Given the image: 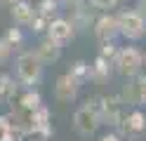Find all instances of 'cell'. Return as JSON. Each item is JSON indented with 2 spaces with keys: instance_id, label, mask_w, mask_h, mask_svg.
I'll return each mask as SVG.
<instances>
[{
  "instance_id": "obj_27",
  "label": "cell",
  "mask_w": 146,
  "mask_h": 141,
  "mask_svg": "<svg viewBox=\"0 0 146 141\" xmlns=\"http://www.w3.org/2000/svg\"><path fill=\"white\" fill-rule=\"evenodd\" d=\"M99 141H123V136L120 134H104Z\"/></svg>"
},
{
  "instance_id": "obj_14",
  "label": "cell",
  "mask_w": 146,
  "mask_h": 141,
  "mask_svg": "<svg viewBox=\"0 0 146 141\" xmlns=\"http://www.w3.org/2000/svg\"><path fill=\"white\" fill-rule=\"evenodd\" d=\"M50 111L45 108V106H40L38 111H33L31 113V129L33 132H40V134H45L47 136L50 134Z\"/></svg>"
},
{
  "instance_id": "obj_6",
  "label": "cell",
  "mask_w": 146,
  "mask_h": 141,
  "mask_svg": "<svg viewBox=\"0 0 146 141\" xmlns=\"http://www.w3.org/2000/svg\"><path fill=\"white\" fill-rule=\"evenodd\" d=\"M80 85H83V82H80L71 71H66V73H61L59 78H57V85H54V94H57V99H59V101L68 103V101H73V99L78 97Z\"/></svg>"
},
{
  "instance_id": "obj_11",
  "label": "cell",
  "mask_w": 146,
  "mask_h": 141,
  "mask_svg": "<svg viewBox=\"0 0 146 141\" xmlns=\"http://www.w3.org/2000/svg\"><path fill=\"white\" fill-rule=\"evenodd\" d=\"M10 14H12L17 26H31L38 12H35V7L29 3V0H14V3L10 5Z\"/></svg>"
},
{
  "instance_id": "obj_15",
  "label": "cell",
  "mask_w": 146,
  "mask_h": 141,
  "mask_svg": "<svg viewBox=\"0 0 146 141\" xmlns=\"http://www.w3.org/2000/svg\"><path fill=\"white\" fill-rule=\"evenodd\" d=\"M17 89H19V80L10 73H0V101H10L14 99Z\"/></svg>"
},
{
  "instance_id": "obj_1",
  "label": "cell",
  "mask_w": 146,
  "mask_h": 141,
  "mask_svg": "<svg viewBox=\"0 0 146 141\" xmlns=\"http://www.w3.org/2000/svg\"><path fill=\"white\" fill-rule=\"evenodd\" d=\"M42 59L38 56V52H21L17 56V80L26 87H33L38 85L42 78Z\"/></svg>"
},
{
  "instance_id": "obj_8",
  "label": "cell",
  "mask_w": 146,
  "mask_h": 141,
  "mask_svg": "<svg viewBox=\"0 0 146 141\" xmlns=\"http://www.w3.org/2000/svg\"><path fill=\"white\" fill-rule=\"evenodd\" d=\"M120 97L125 103H134V106H144L146 103V75L139 73L134 75L132 82L125 85V89L120 92Z\"/></svg>"
},
{
  "instance_id": "obj_17",
  "label": "cell",
  "mask_w": 146,
  "mask_h": 141,
  "mask_svg": "<svg viewBox=\"0 0 146 141\" xmlns=\"http://www.w3.org/2000/svg\"><path fill=\"white\" fill-rule=\"evenodd\" d=\"M59 0H40L38 5H35V12H38L40 17H45V19H50V21H54L57 19V14H59Z\"/></svg>"
},
{
  "instance_id": "obj_18",
  "label": "cell",
  "mask_w": 146,
  "mask_h": 141,
  "mask_svg": "<svg viewBox=\"0 0 146 141\" xmlns=\"http://www.w3.org/2000/svg\"><path fill=\"white\" fill-rule=\"evenodd\" d=\"M19 103H21V108H24L26 113H33V111H38V108L42 106V99H40V94L35 92V89H29V92L21 94Z\"/></svg>"
},
{
  "instance_id": "obj_3",
  "label": "cell",
  "mask_w": 146,
  "mask_h": 141,
  "mask_svg": "<svg viewBox=\"0 0 146 141\" xmlns=\"http://www.w3.org/2000/svg\"><path fill=\"white\" fill-rule=\"evenodd\" d=\"M118 24H120V35L127 40H139L146 33V17L141 9H123L118 12Z\"/></svg>"
},
{
  "instance_id": "obj_21",
  "label": "cell",
  "mask_w": 146,
  "mask_h": 141,
  "mask_svg": "<svg viewBox=\"0 0 146 141\" xmlns=\"http://www.w3.org/2000/svg\"><path fill=\"white\" fill-rule=\"evenodd\" d=\"M118 50H120V47H115V42H113V40H106V42H102V47H99V54L106 56V59H111V61H115Z\"/></svg>"
},
{
  "instance_id": "obj_29",
  "label": "cell",
  "mask_w": 146,
  "mask_h": 141,
  "mask_svg": "<svg viewBox=\"0 0 146 141\" xmlns=\"http://www.w3.org/2000/svg\"><path fill=\"white\" fill-rule=\"evenodd\" d=\"M5 3H10V5H12V3H14V0H5Z\"/></svg>"
},
{
  "instance_id": "obj_31",
  "label": "cell",
  "mask_w": 146,
  "mask_h": 141,
  "mask_svg": "<svg viewBox=\"0 0 146 141\" xmlns=\"http://www.w3.org/2000/svg\"><path fill=\"white\" fill-rule=\"evenodd\" d=\"M118 3H127V0H118Z\"/></svg>"
},
{
  "instance_id": "obj_24",
  "label": "cell",
  "mask_w": 146,
  "mask_h": 141,
  "mask_svg": "<svg viewBox=\"0 0 146 141\" xmlns=\"http://www.w3.org/2000/svg\"><path fill=\"white\" fill-rule=\"evenodd\" d=\"M12 50H14V47H12L10 42H7L5 38H0V66L10 61V56H12Z\"/></svg>"
},
{
  "instance_id": "obj_26",
  "label": "cell",
  "mask_w": 146,
  "mask_h": 141,
  "mask_svg": "<svg viewBox=\"0 0 146 141\" xmlns=\"http://www.w3.org/2000/svg\"><path fill=\"white\" fill-rule=\"evenodd\" d=\"M80 3H85V0H59V5H61V7H66V9H73V7H78Z\"/></svg>"
},
{
  "instance_id": "obj_5",
  "label": "cell",
  "mask_w": 146,
  "mask_h": 141,
  "mask_svg": "<svg viewBox=\"0 0 146 141\" xmlns=\"http://www.w3.org/2000/svg\"><path fill=\"white\" fill-rule=\"evenodd\" d=\"M118 132L120 136H127V139H139L141 134H146V115L141 111H130L125 113L118 122Z\"/></svg>"
},
{
  "instance_id": "obj_7",
  "label": "cell",
  "mask_w": 146,
  "mask_h": 141,
  "mask_svg": "<svg viewBox=\"0 0 146 141\" xmlns=\"http://www.w3.org/2000/svg\"><path fill=\"white\" fill-rule=\"evenodd\" d=\"M94 35L99 42H106V40H115L120 35V24H118V14H108L104 12L102 17L94 21Z\"/></svg>"
},
{
  "instance_id": "obj_28",
  "label": "cell",
  "mask_w": 146,
  "mask_h": 141,
  "mask_svg": "<svg viewBox=\"0 0 146 141\" xmlns=\"http://www.w3.org/2000/svg\"><path fill=\"white\" fill-rule=\"evenodd\" d=\"M144 7H146V0H141V5H139V9H141V12H144Z\"/></svg>"
},
{
  "instance_id": "obj_9",
  "label": "cell",
  "mask_w": 146,
  "mask_h": 141,
  "mask_svg": "<svg viewBox=\"0 0 146 141\" xmlns=\"http://www.w3.org/2000/svg\"><path fill=\"white\" fill-rule=\"evenodd\" d=\"M125 115V101L120 94H113V97H106V103H104V111H102V125H111L115 127L120 118Z\"/></svg>"
},
{
  "instance_id": "obj_30",
  "label": "cell",
  "mask_w": 146,
  "mask_h": 141,
  "mask_svg": "<svg viewBox=\"0 0 146 141\" xmlns=\"http://www.w3.org/2000/svg\"><path fill=\"white\" fill-rule=\"evenodd\" d=\"M144 64H146V52H144Z\"/></svg>"
},
{
  "instance_id": "obj_23",
  "label": "cell",
  "mask_w": 146,
  "mask_h": 141,
  "mask_svg": "<svg viewBox=\"0 0 146 141\" xmlns=\"http://www.w3.org/2000/svg\"><path fill=\"white\" fill-rule=\"evenodd\" d=\"M50 19H45V17H40V14H35V19H33V24L29 26L33 33H47V28H50Z\"/></svg>"
},
{
  "instance_id": "obj_16",
  "label": "cell",
  "mask_w": 146,
  "mask_h": 141,
  "mask_svg": "<svg viewBox=\"0 0 146 141\" xmlns=\"http://www.w3.org/2000/svg\"><path fill=\"white\" fill-rule=\"evenodd\" d=\"M71 21H73L76 28H87L90 21H92V9H87L85 3H80L78 7L71 9Z\"/></svg>"
},
{
  "instance_id": "obj_20",
  "label": "cell",
  "mask_w": 146,
  "mask_h": 141,
  "mask_svg": "<svg viewBox=\"0 0 146 141\" xmlns=\"http://www.w3.org/2000/svg\"><path fill=\"white\" fill-rule=\"evenodd\" d=\"M7 42H10L12 47H19L21 42H24V33H21V28L19 26H12V28H7V33L3 35Z\"/></svg>"
},
{
  "instance_id": "obj_25",
  "label": "cell",
  "mask_w": 146,
  "mask_h": 141,
  "mask_svg": "<svg viewBox=\"0 0 146 141\" xmlns=\"http://www.w3.org/2000/svg\"><path fill=\"white\" fill-rule=\"evenodd\" d=\"M90 5L99 12H108V9H113L118 5V0H90Z\"/></svg>"
},
{
  "instance_id": "obj_2",
  "label": "cell",
  "mask_w": 146,
  "mask_h": 141,
  "mask_svg": "<svg viewBox=\"0 0 146 141\" xmlns=\"http://www.w3.org/2000/svg\"><path fill=\"white\" fill-rule=\"evenodd\" d=\"M115 71L125 75V78H134V75H139L141 68H144V52L139 50V47H134V45H127V47H120L118 50V56H115Z\"/></svg>"
},
{
  "instance_id": "obj_19",
  "label": "cell",
  "mask_w": 146,
  "mask_h": 141,
  "mask_svg": "<svg viewBox=\"0 0 146 141\" xmlns=\"http://www.w3.org/2000/svg\"><path fill=\"white\" fill-rule=\"evenodd\" d=\"M68 71H71L73 75H76V78H78L80 82H87V80H90V64H87V61H83V59L73 61Z\"/></svg>"
},
{
  "instance_id": "obj_12",
  "label": "cell",
  "mask_w": 146,
  "mask_h": 141,
  "mask_svg": "<svg viewBox=\"0 0 146 141\" xmlns=\"http://www.w3.org/2000/svg\"><path fill=\"white\" fill-rule=\"evenodd\" d=\"M35 52H38V56L42 59V64H54L61 56V42L52 40V38H42V40L38 42V47H35Z\"/></svg>"
},
{
  "instance_id": "obj_10",
  "label": "cell",
  "mask_w": 146,
  "mask_h": 141,
  "mask_svg": "<svg viewBox=\"0 0 146 141\" xmlns=\"http://www.w3.org/2000/svg\"><path fill=\"white\" fill-rule=\"evenodd\" d=\"M47 35L52 38V40H57L61 45H66L73 40V35H76V26H73L71 19H64V17H57L54 21L50 24L47 28Z\"/></svg>"
},
{
  "instance_id": "obj_22",
  "label": "cell",
  "mask_w": 146,
  "mask_h": 141,
  "mask_svg": "<svg viewBox=\"0 0 146 141\" xmlns=\"http://www.w3.org/2000/svg\"><path fill=\"white\" fill-rule=\"evenodd\" d=\"M12 134H14L12 122H10V118H7V115H3V118H0V141H10Z\"/></svg>"
},
{
  "instance_id": "obj_4",
  "label": "cell",
  "mask_w": 146,
  "mask_h": 141,
  "mask_svg": "<svg viewBox=\"0 0 146 141\" xmlns=\"http://www.w3.org/2000/svg\"><path fill=\"white\" fill-rule=\"evenodd\" d=\"M99 125H102V120H99V115L87 106V103L76 108V113H73V129H76L80 136H92Z\"/></svg>"
},
{
  "instance_id": "obj_13",
  "label": "cell",
  "mask_w": 146,
  "mask_h": 141,
  "mask_svg": "<svg viewBox=\"0 0 146 141\" xmlns=\"http://www.w3.org/2000/svg\"><path fill=\"white\" fill-rule=\"evenodd\" d=\"M111 66H113L111 59L97 54L94 61L90 64V80H94V82H106L108 78H111Z\"/></svg>"
}]
</instances>
